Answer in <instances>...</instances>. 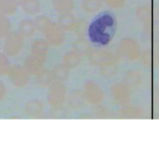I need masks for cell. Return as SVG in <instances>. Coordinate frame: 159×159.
<instances>
[{
    "mask_svg": "<svg viewBox=\"0 0 159 159\" xmlns=\"http://www.w3.org/2000/svg\"><path fill=\"white\" fill-rule=\"evenodd\" d=\"M122 114L126 117H137L138 110L136 108H127L122 111Z\"/></svg>",
    "mask_w": 159,
    "mask_h": 159,
    "instance_id": "1f68e13d",
    "label": "cell"
},
{
    "mask_svg": "<svg viewBox=\"0 0 159 159\" xmlns=\"http://www.w3.org/2000/svg\"><path fill=\"white\" fill-rule=\"evenodd\" d=\"M43 32L48 43H51L52 45H60L65 40V33L58 24L51 23Z\"/></svg>",
    "mask_w": 159,
    "mask_h": 159,
    "instance_id": "8992f818",
    "label": "cell"
},
{
    "mask_svg": "<svg viewBox=\"0 0 159 159\" xmlns=\"http://www.w3.org/2000/svg\"><path fill=\"white\" fill-rule=\"evenodd\" d=\"M85 96H84L83 93L79 91L74 92V93L70 96V99H69V105L74 108V109H78V108H81L84 103H85Z\"/></svg>",
    "mask_w": 159,
    "mask_h": 159,
    "instance_id": "ffe728a7",
    "label": "cell"
},
{
    "mask_svg": "<svg viewBox=\"0 0 159 159\" xmlns=\"http://www.w3.org/2000/svg\"><path fill=\"white\" fill-rule=\"evenodd\" d=\"M105 2L111 8H114V9L122 8L125 5V0H105Z\"/></svg>",
    "mask_w": 159,
    "mask_h": 159,
    "instance_id": "4dcf8cb0",
    "label": "cell"
},
{
    "mask_svg": "<svg viewBox=\"0 0 159 159\" xmlns=\"http://www.w3.org/2000/svg\"><path fill=\"white\" fill-rule=\"evenodd\" d=\"M111 93L115 101L121 106H127L131 101L130 89L125 84H115L111 88Z\"/></svg>",
    "mask_w": 159,
    "mask_h": 159,
    "instance_id": "277c9868",
    "label": "cell"
},
{
    "mask_svg": "<svg viewBox=\"0 0 159 159\" xmlns=\"http://www.w3.org/2000/svg\"><path fill=\"white\" fill-rule=\"evenodd\" d=\"M66 88L61 83H56L51 87L48 92V99L52 105H60L65 100Z\"/></svg>",
    "mask_w": 159,
    "mask_h": 159,
    "instance_id": "9c48e42d",
    "label": "cell"
},
{
    "mask_svg": "<svg viewBox=\"0 0 159 159\" xmlns=\"http://www.w3.org/2000/svg\"><path fill=\"white\" fill-rule=\"evenodd\" d=\"M25 111L26 114L29 116H39L43 112V103L39 101H32L28 103Z\"/></svg>",
    "mask_w": 159,
    "mask_h": 159,
    "instance_id": "7402d4cb",
    "label": "cell"
},
{
    "mask_svg": "<svg viewBox=\"0 0 159 159\" xmlns=\"http://www.w3.org/2000/svg\"><path fill=\"white\" fill-rule=\"evenodd\" d=\"M120 52L131 61H135L140 57V47L136 40L124 39L120 43Z\"/></svg>",
    "mask_w": 159,
    "mask_h": 159,
    "instance_id": "5b68a950",
    "label": "cell"
},
{
    "mask_svg": "<svg viewBox=\"0 0 159 159\" xmlns=\"http://www.w3.org/2000/svg\"><path fill=\"white\" fill-rule=\"evenodd\" d=\"M10 69L9 66V61L5 57V54L0 53V75H3L7 73Z\"/></svg>",
    "mask_w": 159,
    "mask_h": 159,
    "instance_id": "f1b7e54d",
    "label": "cell"
},
{
    "mask_svg": "<svg viewBox=\"0 0 159 159\" xmlns=\"http://www.w3.org/2000/svg\"><path fill=\"white\" fill-rule=\"evenodd\" d=\"M74 30L77 32V34L79 36L83 37L84 34H85L86 30H87V22L84 21V20H81V21H77L76 25H75Z\"/></svg>",
    "mask_w": 159,
    "mask_h": 159,
    "instance_id": "f546056e",
    "label": "cell"
},
{
    "mask_svg": "<svg viewBox=\"0 0 159 159\" xmlns=\"http://www.w3.org/2000/svg\"><path fill=\"white\" fill-rule=\"evenodd\" d=\"M52 76L54 79L60 80V81H62V80H66L69 76V72H68V68H66L64 65L61 66H57L56 68L52 70Z\"/></svg>",
    "mask_w": 159,
    "mask_h": 159,
    "instance_id": "cb8c5ba5",
    "label": "cell"
},
{
    "mask_svg": "<svg viewBox=\"0 0 159 159\" xmlns=\"http://www.w3.org/2000/svg\"><path fill=\"white\" fill-rule=\"evenodd\" d=\"M11 81L13 82L14 85L18 87H24L26 86V84L28 82V75L26 73V70L22 69L21 66H12L8 70Z\"/></svg>",
    "mask_w": 159,
    "mask_h": 159,
    "instance_id": "ba28073f",
    "label": "cell"
},
{
    "mask_svg": "<svg viewBox=\"0 0 159 159\" xmlns=\"http://www.w3.org/2000/svg\"><path fill=\"white\" fill-rule=\"evenodd\" d=\"M142 78L139 72H128L126 77H125V85H126L129 89H135L141 84Z\"/></svg>",
    "mask_w": 159,
    "mask_h": 159,
    "instance_id": "d6986e66",
    "label": "cell"
},
{
    "mask_svg": "<svg viewBox=\"0 0 159 159\" xmlns=\"http://www.w3.org/2000/svg\"><path fill=\"white\" fill-rule=\"evenodd\" d=\"M11 29V23L8 19L0 17V39L9 34Z\"/></svg>",
    "mask_w": 159,
    "mask_h": 159,
    "instance_id": "4316f807",
    "label": "cell"
},
{
    "mask_svg": "<svg viewBox=\"0 0 159 159\" xmlns=\"http://www.w3.org/2000/svg\"><path fill=\"white\" fill-rule=\"evenodd\" d=\"M117 72H118V68H117V66L115 64H109L106 66H102L101 75L107 79L115 77Z\"/></svg>",
    "mask_w": 159,
    "mask_h": 159,
    "instance_id": "d4e9b609",
    "label": "cell"
},
{
    "mask_svg": "<svg viewBox=\"0 0 159 159\" xmlns=\"http://www.w3.org/2000/svg\"><path fill=\"white\" fill-rule=\"evenodd\" d=\"M53 8L61 13H70L74 9V0H52Z\"/></svg>",
    "mask_w": 159,
    "mask_h": 159,
    "instance_id": "4fadbf2b",
    "label": "cell"
},
{
    "mask_svg": "<svg viewBox=\"0 0 159 159\" xmlns=\"http://www.w3.org/2000/svg\"><path fill=\"white\" fill-rule=\"evenodd\" d=\"M136 16L137 18L142 22H148L150 19V16H151V10H150V7L147 5H143L137 8L136 10Z\"/></svg>",
    "mask_w": 159,
    "mask_h": 159,
    "instance_id": "603a6c76",
    "label": "cell"
},
{
    "mask_svg": "<svg viewBox=\"0 0 159 159\" xmlns=\"http://www.w3.org/2000/svg\"><path fill=\"white\" fill-rule=\"evenodd\" d=\"M23 47V37L20 33L11 32L7 35L6 40L4 43V52L7 56L12 57L17 54Z\"/></svg>",
    "mask_w": 159,
    "mask_h": 159,
    "instance_id": "3957f363",
    "label": "cell"
},
{
    "mask_svg": "<svg viewBox=\"0 0 159 159\" xmlns=\"http://www.w3.org/2000/svg\"><path fill=\"white\" fill-rule=\"evenodd\" d=\"M16 8H17L16 0H0V17L13 14Z\"/></svg>",
    "mask_w": 159,
    "mask_h": 159,
    "instance_id": "7c38bea8",
    "label": "cell"
},
{
    "mask_svg": "<svg viewBox=\"0 0 159 159\" xmlns=\"http://www.w3.org/2000/svg\"><path fill=\"white\" fill-rule=\"evenodd\" d=\"M4 94H5V87H4L3 84L0 82V99L3 98Z\"/></svg>",
    "mask_w": 159,
    "mask_h": 159,
    "instance_id": "836d02e7",
    "label": "cell"
},
{
    "mask_svg": "<svg viewBox=\"0 0 159 159\" xmlns=\"http://www.w3.org/2000/svg\"><path fill=\"white\" fill-rule=\"evenodd\" d=\"M53 76L51 72H48V70H43V72H39V82L43 86H48L52 82Z\"/></svg>",
    "mask_w": 159,
    "mask_h": 159,
    "instance_id": "83f0119b",
    "label": "cell"
},
{
    "mask_svg": "<svg viewBox=\"0 0 159 159\" xmlns=\"http://www.w3.org/2000/svg\"><path fill=\"white\" fill-rule=\"evenodd\" d=\"M143 62L144 65L149 66L151 64V52L147 51L146 52H144V57H143Z\"/></svg>",
    "mask_w": 159,
    "mask_h": 159,
    "instance_id": "d6a6232c",
    "label": "cell"
},
{
    "mask_svg": "<svg viewBox=\"0 0 159 159\" xmlns=\"http://www.w3.org/2000/svg\"><path fill=\"white\" fill-rule=\"evenodd\" d=\"M33 23H34V26L36 29L44 31L52 22H51V20H49V18L45 17V16H37L34 21H33Z\"/></svg>",
    "mask_w": 159,
    "mask_h": 159,
    "instance_id": "484cf974",
    "label": "cell"
},
{
    "mask_svg": "<svg viewBox=\"0 0 159 159\" xmlns=\"http://www.w3.org/2000/svg\"><path fill=\"white\" fill-rule=\"evenodd\" d=\"M48 52V43H47V40L39 39L33 43L32 48H31V52L33 56L39 57L40 58H43V60H45Z\"/></svg>",
    "mask_w": 159,
    "mask_h": 159,
    "instance_id": "8fae6325",
    "label": "cell"
},
{
    "mask_svg": "<svg viewBox=\"0 0 159 159\" xmlns=\"http://www.w3.org/2000/svg\"><path fill=\"white\" fill-rule=\"evenodd\" d=\"M102 7L101 0H84L83 8L88 13H94Z\"/></svg>",
    "mask_w": 159,
    "mask_h": 159,
    "instance_id": "44dd1931",
    "label": "cell"
},
{
    "mask_svg": "<svg viewBox=\"0 0 159 159\" xmlns=\"http://www.w3.org/2000/svg\"><path fill=\"white\" fill-rule=\"evenodd\" d=\"M22 9L29 15H35L40 10L39 0H21Z\"/></svg>",
    "mask_w": 159,
    "mask_h": 159,
    "instance_id": "5bb4252c",
    "label": "cell"
},
{
    "mask_svg": "<svg viewBox=\"0 0 159 159\" xmlns=\"http://www.w3.org/2000/svg\"><path fill=\"white\" fill-rule=\"evenodd\" d=\"M116 29L117 20L115 15L110 12H103L90 23L88 35L92 43L107 45L114 37Z\"/></svg>",
    "mask_w": 159,
    "mask_h": 159,
    "instance_id": "6da1fadb",
    "label": "cell"
},
{
    "mask_svg": "<svg viewBox=\"0 0 159 159\" xmlns=\"http://www.w3.org/2000/svg\"><path fill=\"white\" fill-rule=\"evenodd\" d=\"M62 61H64V66L66 68L74 69L80 65V62H81V57H80V54L78 52L73 51L66 52L64 56Z\"/></svg>",
    "mask_w": 159,
    "mask_h": 159,
    "instance_id": "9a60e30c",
    "label": "cell"
},
{
    "mask_svg": "<svg viewBox=\"0 0 159 159\" xmlns=\"http://www.w3.org/2000/svg\"><path fill=\"white\" fill-rule=\"evenodd\" d=\"M90 61L95 66H106L109 64H115L118 61V56L110 52H93L90 56Z\"/></svg>",
    "mask_w": 159,
    "mask_h": 159,
    "instance_id": "52a82bcc",
    "label": "cell"
},
{
    "mask_svg": "<svg viewBox=\"0 0 159 159\" xmlns=\"http://www.w3.org/2000/svg\"><path fill=\"white\" fill-rule=\"evenodd\" d=\"M44 60L40 58L39 57H35V56H30L28 57L25 62H24V68H25L26 72L30 73V74H37L40 72V69L43 66Z\"/></svg>",
    "mask_w": 159,
    "mask_h": 159,
    "instance_id": "30bf717a",
    "label": "cell"
},
{
    "mask_svg": "<svg viewBox=\"0 0 159 159\" xmlns=\"http://www.w3.org/2000/svg\"><path fill=\"white\" fill-rule=\"evenodd\" d=\"M73 48L75 52H78L79 54H85V56H90L93 52V48L91 47V44L88 43L87 40H84L83 39L75 41L73 44Z\"/></svg>",
    "mask_w": 159,
    "mask_h": 159,
    "instance_id": "2e32d148",
    "label": "cell"
},
{
    "mask_svg": "<svg viewBox=\"0 0 159 159\" xmlns=\"http://www.w3.org/2000/svg\"><path fill=\"white\" fill-rule=\"evenodd\" d=\"M76 23L77 21L75 19L74 15L70 13H64L58 18V25L62 29H66V30H73Z\"/></svg>",
    "mask_w": 159,
    "mask_h": 159,
    "instance_id": "e0dca14e",
    "label": "cell"
},
{
    "mask_svg": "<svg viewBox=\"0 0 159 159\" xmlns=\"http://www.w3.org/2000/svg\"><path fill=\"white\" fill-rule=\"evenodd\" d=\"M35 29L36 28L34 26V23H33V21H31V20L25 19V20H22V21L19 23L18 30L22 36L29 37V36L33 35Z\"/></svg>",
    "mask_w": 159,
    "mask_h": 159,
    "instance_id": "ac0fdd59",
    "label": "cell"
},
{
    "mask_svg": "<svg viewBox=\"0 0 159 159\" xmlns=\"http://www.w3.org/2000/svg\"><path fill=\"white\" fill-rule=\"evenodd\" d=\"M84 96L88 103L92 105H99L104 99V92L99 85L89 81L84 87Z\"/></svg>",
    "mask_w": 159,
    "mask_h": 159,
    "instance_id": "7a4b0ae2",
    "label": "cell"
}]
</instances>
